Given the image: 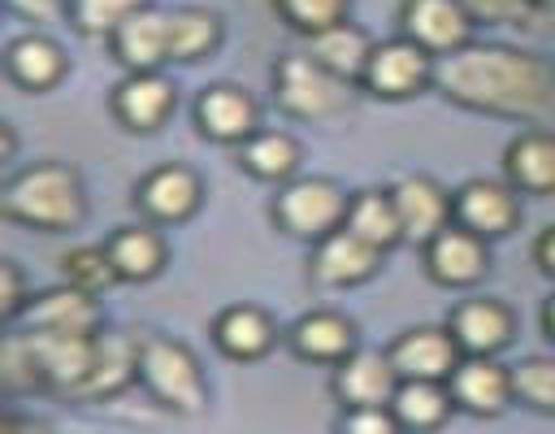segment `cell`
<instances>
[{
  "label": "cell",
  "instance_id": "obj_1",
  "mask_svg": "<svg viewBox=\"0 0 555 434\" xmlns=\"http://www.w3.org/2000/svg\"><path fill=\"white\" fill-rule=\"evenodd\" d=\"M447 100L503 117H542L555 108V69L512 48H455L434 69Z\"/></svg>",
  "mask_w": 555,
  "mask_h": 434
},
{
  "label": "cell",
  "instance_id": "obj_2",
  "mask_svg": "<svg viewBox=\"0 0 555 434\" xmlns=\"http://www.w3.org/2000/svg\"><path fill=\"white\" fill-rule=\"evenodd\" d=\"M4 213L30 230H74L82 221L78 174L61 161H43L13 174L4 187Z\"/></svg>",
  "mask_w": 555,
  "mask_h": 434
},
{
  "label": "cell",
  "instance_id": "obj_3",
  "mask_svg": "<svg viewBox=\"0 0 555 434\" xmlns=\"http://www.w3.org/2000/svg\"><path fill=\"white\" fill-rule=\"evenodd\" d=\"M273 95L291 117L321 122L347 108V78L325 69L312 52L308 56H282L273 65Z\"/></svg>",
  "mask_w": 555,
  "mask_h": 434
},
{
  "label": "cell",
  "instance_id": "obj_4",
  "mask_svg": "<svg viewBox=\"0 0 555 434\" xmlns=\"http://www.w3.org/2000/svg\"><path fill=\"white\" fill-rule=\"evenodd\" d=\"M139 378L143 386L178 412H195L204 404V378L195 356L173 339H143L139 347Z\"/></svg>",
  "mask_w": 555,
  "mask_h": 434
},
{
  "label": "cell",
  "instance_id": "obj_5",
  "mask_svg": "<svg viewBox=\"0 0 555 434\" xmlns=\"http://www.w3.org/2000/svg\"><path fill=\"white\" fill-rule=\"evenodd\" d=\"M273 213H278L282 230H291L299 239H321V234H330V230L343 226L347 195L334 182H325V178H299V182L282 187Z\"/></svg>",
  "mask_w": 555,
  "mask_h": 434
},
{
  "label": "cell",
  "instance_id": "obj_6",
  "mask_svg": "<svg viewBox=\"0 0 555 434\" xmlns=\"http://www.w3.org/2000/svg\"><path fill=\"white\" fill-rule=\"evenodd\" d=\"M399 26L429 56H447V52H455V48L468 43L473 13L464 9V0H403Z\"/></svg>",
  "mask_w": 555,
  "mask_h": 434
},
{
  "label": "cell",
  "instance_id": "obj_7",
  "mask_svg": "<svg viewBox=\"0 0 555 434\" xmlns=\"http://www.w3.org/2000/svg\"><path fill=\"white\" fill-rule=\"evenodd\" d=\"M30 352L43 369V382L78 391L95 365V330H30Z\"/></svg>",
  "mask_w": 555,
  "mask_h": 434
},
{
  "label": "cell",
  "instance_id": "obj_8",
  "mask_svg": "<svg viewBox=\"0 0 555 434\" xmlns=\"http://www.w3.org/2000/svg\"><path fill=\"white\" fill-rule=\"evenodd\" d=\"M434 78V65H429V52L412 39H390V43H377L373 56H369V69H364V87L386 95V100H403V95H416L425 82Z\"/></svg>",
  "mask_w": 555,
  "mask_h": 434
},
{
  "label": "cell",
  "instance_id": "obj_9",
  "mask_svg": "<svg viewBox=\"0 0 555 434\" xmlns=\"http://www.w3.org/2000/svg\"><path fill=\"white\" fill-rule=\"evenodd\" d=\"M377 265H382V247L369 243V239H360V234L347 230V226L321 234V239H317V252H312V278L325 282V286L364 282Z\"/></svg>",
  "mask_w": 555,
  "mask_h": 434
},
{
  "label": "cell",
  "instance_id": "obj_10",
  "mask_svg": "<svg viewBox=\"0 0 555 434\" xmlns=\"http://www.w3.org/2000/svg\"><path fill=\"white\" fill-rule=\"evenodd\" d=\"M425 265L442 286H473L486 278V239L473 234L468 226H442L425 243Z\"/></svg>",
  "mask_w": 555,
  "mask_h": 434
},
{
  "label": "cell",
  "instance_id": "obj_11",
  "mask_svg": "<svg viewBox=\"0 0 555 434\" xmlns=\"http://www.w3.org/2000/svg\"><path fill=\"white\" fill-rule=\"evenodd\" d=\"M447 386H451L455 404L468 408V412H477V417H494V412L507 408V399H516L512 369L494 365L490 356H473V352H468V360H460L451 369Z\"/></svg>",
  "mask_w": 555,
  "mask_h": 434
},
{
  "label": "cell",
  "instance_id": "obj_12",
  "mask_svg": "<svg viewBox=\"0 0 555 434\" xmlns=\"http://www.w3.org/2000/svg\"><path fill=\"white\" fill-rule=\"evenodd\" d=\"M460 339L451 334V326L447 330H438V326H421V330H408L395 347H390V360H395V369H399V378H438V382H447L451 378V369L460 365Z\"/></svg>",
  "mask_w": 555,
  "mask_h": 434
},
{
  "label": "cell",
  "instance_id": "obj_13",
  "mask_svg": "<svg viewBox=\"0 0 555 434\" xmlns=\"http://www.w3.org/2000/svg\"><path fill=\"white\" fill-rule=\"evenodd\" d=\"M451 208H455V221L468 226V230L481 234V239L507 234V230L516 226V217H520L516 191L503 187V182H468V187L455 191Z\"/></svg>",
  "mask_w": 555,
  "mask_h": 434
},
{
  "label": "cell",
  "instance_id": "obj_14",
  "mask_svg": "<svg viewBox=\"0 0 555 434\" xmlns=\"http://www.w3.org/2000/svg\"><path fill=\"white\" fill-rule=\"evenodd\" d=\"M195 204H199V178L186 165H160L139 182V208L160 226L191 217Z\"/></svg>",
  "mask_w": 555,
  "mask_h": 434
},
{
  "label": "cell",
  "instance_id": "obj_15",
  "mask_svg": "<svg viewBox=\"0 0 555 434\" xmlns=\"http://www.w3.org/2000/svg\"><path fill=\"white\" fill-rule=\"evenodd\" d=\"M113 52L130 69H156L169 61V13L156 9H134L117 30H113Z\"/></svg>",
  "mask_w": 555,
  "mask_h": 434
},
{
  "label": "cell",
  "instance_id": "obj_16",
  "mask_svg": "<svg viewBox=\"0 0 555 434\" xmlns=\"http://www.w3.org/2000/svg\"><path fill=\"white\" fill-rule=\"evenodd\" d=\"M390 195H395V208H399V221H403V239L429 243L447 226V217H455L447 191L434 178H403Z\"/></svg>",
  "mask_w": 555,
  "mask_h": 434
},
{
  "label": "cell",
  "instance_id": "obj_17",
  "mask_svg": "<svg viewBox=\"0 0 555 434\" xmlns=\"http://www.w3.org/2000/svg\"><path fill=\"white\" fill-rule=\"evenodd\" d=\"M399 386V369L390 356H377V352H351L343 356V369L334 378V391L343 395L347 408H360V404H390Z\"/></svg>",
  "mask_w": 555,
  "mask_h": 434
},
{
  "label": "cell",
  "instance_id": "obj_18",
  "mask_svg": "<svg viewBox=\"0 0 555 434\" xmlns=\"http://www.w3.org/2000/svg\"><path fill=\"white\" fill-rule=\"evenodd\" d=\"M139 347H143V339H134V334H100L95 339V365H91L87 382L78 386V395L108 399V395L126 391L139 378Z\"/></svg>",
  "mask_w": 555,
  "mask_h": 434
},
{
  "label": "cell",
  "instance_id": "obj_19",
  "mask_svg": "<svg viewBox=\"0 0 555 434\" xmlns=\"http://www.w3.org/2000/svg\"><path fill=\"white\" fill-rule=\"evenodd\" d=\"M169 108H173V87L156 69H134L113 95V113L130 130H156L169 117Z\"/></svg>",
  "mask_w": 555,
  "mask_h": 434
},
{
  "label": "cell",
  "instance_id": "obj_20",
  "mask_svg": "<svg viewBox=\"0 0 555 434\" xmlns=\"http://www.w3.org/2000/svg\"><path fill=\"white\" fill-rule=\"evenodd\" d=\"M199 130L217 143H243L256 130V104L238 87H208L195 104Z\"/></svg>",
  "mask_w": 555,
  "mask_h": 434
},
{
  "label": "cell",
  "instance_id": "obj_21",
  "mask_svg": "<svg viewBox=\"0 0 555 434\" xmlns=\"http://www.w3.org/2000/svg\"><path fill=\"white\" fill-rule=\"evenodd\" d=\"M451 334L460 339L464 352L473 356H494L512 339V312L494 299H468L451 317Z\"/></svg>",
  "mask_w": 555,
  "mask_h": 434
},
{
  "label": "cell",
  "instance_id": "obj_22",
  "mask_svg": "<svg viewBox=\"0 0 555 434\" xmlns=\"http://www.w3.org/2000/svg\"><path fill=\"white\" fill-rule=\"evenodd\" d=\"M455 395L438 378H399L390 395V412L399 417V430H434L447 421Z\"/></svg>",
  "mask_w": 555,
  "mask_h": 434
},
{
  "label": "cell",
  "instance_id": "obj_23",
  "mask_svg": "<svg viewBox=\"0 0 555 434\" xmlns=\"http://www.w3.org/2000/svg\"><path fill=\"white\" fill-rule=\"evenodd\" d=\"M308 52H312L325 69H334L338 78L351 82V78H364L369 56H373V43H369V35H364L360 26L334 22V26L317 30V35H308Z\"/></svg>",
  "mask_w": 555,
  "mask_h": 434
},
{
  "label": "cell",
  "instance_id": "obj_24",
  "mask_svg": "<svg viewBox=\"0 0 555 434\" xmlns=\"http://www.w3.org/2000/svg\"><path fill=\"white\" fill-rule=\"evenodd\" d=\"M100 308L91 299V291L65 282L48 295H39L35 304H26V326L30 330H95Z\"/></svg>",
  "mask_w": 555,
  "mask_h": 434
},
{
  "label": "cell",
  "instance_id": "obj_25",
  "mask_svg": "<svg viewBox=\"0 0 555 434\" xmlns=\"http://www.w3.org/2000/svg\"><path fill=\"white\" fill-rule=\"evenodd\" d=\"M212 343L230 356V360H256L273 347V321L251 308V304H238V308H225L212 326Z\"/></svg>",
  "mask_w": 555,
  "mask_h": 434
},
{
  "label": "cell",
  "instance_id": "obj_26",
  "mask_svg": "<svg viewBox=\"0 0 555 434\" xmlns=\"http://www.w3.org/2000/svg\"><path fill=\"white\" fill-rule=\"evenodd\" d=\"M507 174L520 191L551 195L555 191V135L551 130H529L507 148Z\"/></svg>",
  "mask_w": 555,
  "mask_h": 434
},
{
  "label": "cell",
  "instance_id": "obj_27",
  "mask_svg": "<svg viewBox=\"0 0 555 434\" xmlns=\"http://www.w3.org/2000/svg\"><path fill=\"white\" fill-rule=\"evenodd\" d=\"M343 226L356 230L360 239L377 243L382 252L403 239V221H399V208H395V195L390 191H360L356 200H347Z\"/></svg>",
  "mask_w": 555,
  "mask_h": 434
},
{
  "label": "cell",
  "instance_id": "obj_28",
  "mask_svg": "<svg viewBox=\"0 0 555 434\" xmlns=\"http://www.w3.org/2000/svg\"><path fill=\"white\" fill-rule=\"evenodd\" d=\"M4 61H9V78H13L17 87H26V91H43V87H52V82L65 74L61 48H56L52 39H43V35L17 39Z\"/></svg>",
  "mask_w": 555,
  "mask_h": 434
},
{
  "label": "cell",
  "instance_id": "obj_29",
  "mask_svg": "<svg viewBox=\"0 0 555 434\" xmlns=\"http://www.w3.org/2000/svg\"><path fill=\"white\" fill-rule=\"evenodd\" d=\"M238 161H243L247 174H256V178H264V182H282V178L295 174L299 148H295V139L282 135V130H251V135L243 139V148H238Z\"/></svg>",
  "mask_w": 555,
  "mask_h": 434
},
{
  "label": "cell",
  "instance_id": "obj_30",
  "mask_svg": "<svg viewBox=\"0 0 555 434\" xmlns=\"http://www.w3.org/2000/svg\"><path fill=\"white\" fill-rule=\"evenodd\" d=\"M108 256H113L117 278L143 282V278H152V273L165 265V243H160L156 230L130 226V230H117V234L108 239Z\"/></svg>",
  "mask_w": 555,
  "mask_h": 434
},
{
  "label": "cell",
  "instance_id": "obj_31",
  "mask_svg": "<svg viewBox=\"0 0 555 434\" xmlns=\"http://www.w3.org/2000/svg\"><path fill=\"white\" fill-rule=\"evenodd\" d=\"M295 352L308 360H343L351 356V326L334 312H312L295 326Z\"/></svg>",
  "mask_w": 555,
  "mask_h": 434
},
{
  "label": "cell",
  "instance_id": "obj_32",
  "mask_svg": "<svg viewBox=\"0 0 555 434\" xmlns=\"http://www.w3.org/2000/svg\"><path fill=\"white\" fill-rule=\"evenodd\" d=\"M221 26L204 9H178L169 13V61H199L217 48Z\"/></svg>",
  "mask_w": 555,
  "mask_h": 434
},
{
  "label": "cell",
  "instance_id": "obj_33",
  "mask_svg": "<svg viewBox=\"0 0 555 434\" xmlns=\"http://www.w3.org/2000/svg\"><path fill=\"white\" fill-rule=\"evenodd\" d=\"M61 269H65V282H74V286H82L91 295L104 291L108 282H117V269H113L108 247H74V252H65Z\"/></svg>",
  "mask_w": 555,
  "mask_h": 434
},
{
  "label": "cell",
  "instance_id": "obj_34",
  "mask_svg": "<svg viewBox=\"0 0 555 434\" xmlns=\"http://www.w3.org/2000/svg\"><path fill=\"white\" fill-rule=\"evenodd\" d=\"M512 386H516L520 404L555 417V360H525V365H516L512 369Z\"/></svg>",
  "mask_w": 555,
  "mask_h": 434
},
{
  "label": "cell",
  "instance_id": "obj_35",
  "mask_svg": "<svg viewBox=\"0 0 555 434\" xmlns=\"http://www.w3.org/2000/svg\"><path fill=\"white\" fill-rule=\"evenodd\" d=\"M143 0H74V22L82 35H113Z\"/></svg>",
  "mask_w": 555,
  "mask_h": 434
},
{
  "label": "cell",
  "instance_id": "obj_36",
  "mask_svg": "<svg viewBox=\"0 0 555 434\" xmlns=\"http://www.w3.org/2000/svg\"><path fill=\"white\" fill-rule=\"evenodd\" d=\"M278 13L295 30L317 35V30H325V26H334V22L347 17V0H278Z\"/></svg>",
  "mask_w": 555,
  "mask_h": 434
},
{
  "label": "cell",
  "instance_id": "obj_37",
  "mask_svg": "<svg viewBox=\"0 0 555 434\" xmlns=\"http://www.w3.org/2000/svg\"><path fill=\"white\" fill-rule=\"evenodd\" d=\"M0 382L4 391H26V386H39L43 382V369L30 352V339H4V360H0Z\"/></svg>",
  "mask_w": 555,
  "mask_h": 434
},
{
  "label": "cell",
  "instance_id": "obj_38",
  "mask_svg": "<svg viewBox=\"0 0 555 434\" xmlns=\"http://www.w3.org/2000/svg\"><path fill=\"white\" fill-rule=\"evenodd\" d=\"M343 430H364V434H390L399 430V417L390 412V404H360L343 417Z\"/></svg>",
  "mask_w": 555,
  "mask_h": 434
},
{
  "label": "cell",
  "instance_id": "obj_39",
  "mask_svg": "<svg viewBox=\"0 0 555 434\" xmlns=\"http://www.w3.org/2000/svg\"><path fill=\"white\" fill-rule=\"evenodd\" d=\"M464 9L473 17H486V22H512V17H529V0H464Z\"/></svg>",
  "mask_w": 555,
  "mask_h": 434
},
{
  "label": "cell",
  "instance_id": "obj_40",
  "mask_svg": "<svg viewBox=\"0 0 555 434\" xmlns=\"http://www.w3.org/2000/svg\"><path fill=\"white\" fill-rule=\"evenodd\" d=\"M0 282H4V295H0V312H4V317H17V312H22V278H17V265H13V260H4V269H0Z\"/></svg>",
  "mask_w": 555,
  "mask_h": 434
},
{
  "label": "cell",
  "instance_id": "obj_41",
  "mask_svg": "<svg viewBox=\"0 0 555 434\" xmlns=\"http://www.w3.org/2000/svg\"><path fill=\"white\" fill-rule=\"evenodd\" d=\"M533 256H538L542 273H551V278H555V226H551V230H542V239H538Z\"/></svg>",
  "mask_w": 555,
  "mask_h": 434
},
{
  "label": "cell",
  "instance_id": "obj_42",
  "mask_svg": "<svg viewBox=\"0 0 555 434\" xmlns=\"http://www.w3.org/2000/svg\"><path fill=\"white\" fill-rule=\"evenodd\" d=\"M13 9H22V13H30V17H48V13H56V0H9Z\"/></svg>",
  "mask_w": 555,
  "mask_h": 434
},
{
  "label": "cell",
  "instance_id": "obj_43",
  "mask_svg": "<svg viewBox=\"0 0 555 434\" xmlns=\"http://www.w3.org/2000/svg\"><path fill=\"white\" fill-rule=\"evenodd\" d=\"M542 326H546V334L555 339V295H551V304H546V312H542Z\"/></svg>",
  "mask_w": 555,
  "mask_h": 434
},
{
  "label": "cell",
  "instance_id": "obj_44",
  "mask_svg": "<svg viewBox=\"0 0 555 434\" xmlns=\"http://www.w3.org/2000/svg\"><path fill=\"white\" fill-rule=\"evenodd\" d=\"M551 4H555V0H529V9H533V13H538V9H551Z\"/></svg>",
  "mask_w": 555,
  "mask_h": 434
}]
</instances>
